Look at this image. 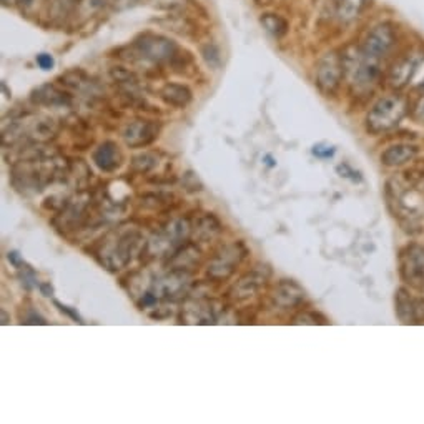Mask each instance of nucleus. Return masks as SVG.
<instances>
[{"mask_svg": "<svg viewBox=\"0 0 424 424\" xmlns=\"http://www.w3.org/2000/svg\"><path fill=\"white\" fill-rule=\"evenodd\" d=\"M200 249H198L193 243H187L178 249V252L173 254L172 263H173V270L175 271H187L190 270L192 265H198V260H200Z\"/></svg>", "mask_w": 424, "mask_h": 424, "instance_id": "aec40b11", "label": "nucleus"}, {"mask_svg": "<svg viewBox=\"0 0 424 424\" xmlns=\"http://www.w3.org/2000/svg\"><path fill=\"white\" fill-rule=\"evenodd\" d=\"M245 254H247V249L240 242L225 245L210 260L208 268H206V276L213 281L228 280L237 271L240 263L243 261Z\"/></svg>", "mask_w": 424, "mask_h": 424, "instance_id": "39448f33", "label": "nucleus"}, {"mask_svg": "<svg viewBox=\"0 0 424 424\" xmlns=\"http://www.w3.org/2000/svg\"><path fill=\"white\" fill-rule=\"evenodd\" d=\"M135 50L143 60L152 64H168L178 57V45L170 37L147 32L136 37Z\"/></svg>", "mask_w": 424, "mask_h": 424, "instance_id": "7ed1b4c3", "label": "nucleus"}, {"mask_svg": "<svg viewBox=\"0 0 424 424\" xmlns=\"http://www.w3.org/2000/svg\"><path fill=\"white\" fill-rule=\"evenodd\" d=\"M30 100L40 107H69L72 105V95L54 83H45L32 92Z\"/></svg>", "mask_w": 424, "mask_h": 424, "instance_id": "4468645a", "label": "nucleus"}, {"mask_svg": "<svg viewBox=\"0 0 424 424\" xmlns=\"http://www.w3.org/2000/svg\"><path fill=\"white\" fill-rule=\"evenodd\" d=\"M7 323H8V322H7V313L2 310V324H7Z\"/></svg>", "mask_w": 424, "mask_h": 424, "instance_id": "f704fd0d", "label": "nucleus"}, {"mask_svg": "<svg viewBox=\"0 0 424 424\" xmlns=\"http://www.w3.org/2000/svg\"><path fill=\"white\" fill-rule=\"evenodd\" d=\"M107 0H80V11H83L85 13H92L97 12L98 8H102L105 6Z\"/></svg>", "mask_w": 424, "mask_h": 424, "instance_id": "c756f323", "label": "nucleus"}, {"mask_svg": "<svg viewBox=\"0 0 424 424\" xmlns=\"http://www.w3.org/2000/svg\"><path fill=\"white\" fill-rule=\"evenodd\" d=\"M2 2L6 4V6H8V4H13V2H16V0H2Z\"/></svg>", "mask_w": 424, "mask_h": 424, "instance_id": "c9c22d12", "label": "nucleus"}, {"mask_svg": "<svg viewBox=\"0 0 424 424\" xmlns=\"http://www.w3.org/2000/svg\"><path fill=\"white\" fill-rule=\"evenodd\" d=\"M158 165V157L152 152H143L140 155H135L131 158V170L140 175H145V173H150L152 170Z\"/></svg>", "mask_w": 424, "mask_h": 424, "instance_id": "5701e85b", "label": "nucleus"}, {"mask_svg": "<svg viewBox=\"0 0 424 424\" xmlns=\"http://www.w3.org/2000/svg\"><path fill=\"white\" fill-rule=\"evenodd\" d=\"M162 131L158 120H134L125 125L122 139L130 148H141L152 145Z\"/></svg>", "mask_w": 424, "mask_h": 424, "instance_id": "6e6552de", "label": "nucleus"}, {"mask_svg": "<svg viewBox=\"0 0 424 424\" xmlns=\"http://www.w3.org/2000/svg\"><path fill=\"white\" fill-rule=\"evenodd\" d=\"M396 32L389 23H378L367 32L361 44V50L370 59L381 60L393 52L396 45Z\"/></svg>", "mask_w": 424, "mask_h": 424, "instance_id": "0eeeda50", "label": "nucleus"}, {"mask_svg": "<svg viewBox=\"0 0 424 424\" xmlns=\"http://www.w3.org/2000/svg\"><path fill=\"white\" fill-rule=\"evenodd\" d=\"M260 22L265 30L270 34L271 37H275V39H281V37L286 35V32H288V22H286L285 17L278 16V13H263L260 17Z\"/></svg>", "mask_w": 424, "mask_h": 424, "instance_id": "4be33fe9", "label": "nucleus"}, {"mask_svg": "<svg viewBox=\"0 0 424 424\" xmlns=\"http://www.w3.org/2000/svg\"><path fill=\"white\" fill-rule=\"evenodd\" d=\"M408 113V103L401 95H384L378 98L366 115V130L371 135H381L401 124Z\"/></svg>", "mask_w": 424, "mask_h": 424, "instance_id": "f03ea898", "label": "nucleus"}, {"mask_svg": "<svg viewBox=\"0 0 424 424\" xmlns=\"http://www.w3.org/2000/svg\"><path fill=\"white\" fill-rule=\"evenodd\" d=\"M87 75H85L83 70H69V72H65L64 75H60L59 82L64 85V87L67 88H73V90H78V88H82L85 83H87Z\"/></svg>", "mask_w": 424, "mask_h": 424, "instance_id": "b1692460", "label": "nucleus"}, {"mask_svg": "<svg viewBox=\"0 0 424 424\" xmlns=\"http://www.w3.org/2000/svg\"><path fill=\"white\" fill-rule=\"evenodd\" d=\"M418 153H419V148L416 147V145L396 143V145H391V147L386 148L384 152L381 153L379 160L384 167L396 168V167H403V165L413 162V160L418 157Z\"/></svg>", "mask_w": 424, "mask_h": 424, "instance_id": "dca6fc26", "label": "nucleus"}, {"mask_svg": "<svg viewBox=\"0 0 424 424\" xmlns=\"http://www.w3.org/2000/svg\"><path fill=\"white\" fill-rule=\"evenodd\" d=\"M183 185H185L188 192H200L201 190V183L193 172H187L185 175H183Z\"/></svg>", "mask_w": 424, "mask_h": 424, "instance_id": "7c9ffc66", "label": "nucleus"}, {"mask_svg": "<svg viewBox=\"0 0 424 424\" xmlns=\"http://www.w3.org/2000/svg\"><path fill=\"white\" fill-rule=\"evenodd\" d=\"M201 55H204L205 62L208 64L211 69H216L220 65V62H221L218 47L213 45V44H208V45L201 47Z\"/></svg>", "mask_w": 424, "mask_h": 424, "instance_id": "c85d7f7f", "label": "nucleus"}, {"mask_svg": "<svg viewBox=\"0 0 424 424\" xmlns=\"http://www.w3.org/2000/svg\"><path fill=\"white\" fill-rule=\"evenodd\" d=\"M336 17L341 22L350 23L361 16L366 7V0H336Z\"/></svg>", "mask_w": 424, "mask_h": 424, "instance_id": "412c9836", "label": "nucleus"}, {"mask_svg": "<svg viewBox=\"0 0 424 424\" xmlns=\"http://www.w3.org/2000/svg\"><path fill=\"white\" fill-rule=\"evenodd\" d=\"M185 323H196V324H208L215 323V314L211 303L204 300L193 301V303L187 305L185 308Z\"/></svg>", "mask_w": 424, "mask_h": 424, "instance_id": "6ab92c4d", "label": "nucleus"}, {"mask_svg": "<svg viewBox=\"0 0 424 424\" xmlns=\"http://www.w3.org/2000/svg\"><path fill=\"white\" fill-rule=\"evenodd\" d=\"M150 6L160 12L183 13L188 7V2L187 0H150Z\"/></svg>", "mask_w": 424, "mask_h": 424, "instance_id": "a878e982", "label": "nucleus"}, {"mask_svg": "<svg viewBox=\"0 0 424 424\" xmlns=\"http://www.w3.org/2000/svg\"><path fill=\"white\" fill-rule=\"evenodd\" d=\"M399 273L411 288L424 293V247L409 245L399 257Z\"/></svg>", "mask_w": 424, "mask_h": 424, "instance_id": "423d86ee", "label": "nucleus"}, {"mask_svg": "<svg viewBox=\"0 0 424 424\" xmlns=\"http://www.w3.org/2000/svg\"><path fill=\"white\" fill-rule=\"evenodd\" d=\"M396 314L404 324L424 323V298H414L408 290L399 288L394 298Z\"/></svg>", "mask_w": 424, "mask_h": 424, "instance_id": "9d476101", "label": "nucleus"}, {"mask_svg": "<svg viewBox=\"0 0 424 424\" xmlns=\"http://www.w3.org/2000/svg\"><path fill=\"white\" fill-rule=\"evenodd\" d=\"M192 232L201 242H210L221 232V225L211 213H204L198 216L195 223L192 225Z\"/></svg>", "mask_w": 424, "mask_h": 424, "instance_id": "a211bd4d", "label": "nucleus"}, {"mask_svg": "<svg viewBox=\"0 0 424 424\" xmlns=\"http://www.w3.org/2000/svg\"><path fill=\"white\" fill-rule=\"evenodd\" d=\"M293 324H326L328 319L314 311H301L293 318Z\"/></svg>", "mask_w": 424, "mask_h": 424, "instance_id": "bb28decb", "label": "nucleus"}, {"mask_svg": "<svg viewBox=\"0 0 424 424\" xmlns=\"http://www.w3.org/2000/svg\"><path fill=\"white\" fill-rule=\"evenodd\" d=\"M313 153L317 155V157H319V158H329V157H333V155H334V148L333 147H326V148L314 147L313 148Z\"/></svg>", "mask_w": 424, "mask_h": 424, "instance_id": "473e14b6", "label": "nucleus"}, {"mask_svg": "<svg viewBox=\"0 0 424 424\" xmlns=\"http://www.w3.org/2000/svg\"><path fill=\"white\" fill-rule=\"evenodd\" d=\"M55 305H57V306H59V308H60V311H62V313H67L70 318H73V319H75V322L82 323V319H80V318H78V314H77V313H73V311H72V310H69V308H67V306H62V305H60V303H57V301H55Z\"/></svg>", "mask_w": 424, "mask_h": 424, "instance_id": "72a5a7b5", "label": "nucleus"}, {"mask_svg": "<svg viewBox=\"0 0 424 424\" xmlns=\"http://www.w3.org/2000/svg\"><path fill=\"white\" fill-rule=\"evenodd\" d=\"M93 162H95V165L102 172L112 173L122 167V163H124V153H122L120 147L115 141L107 140L95 148V152H93Z\"/></svg>", "mask_w": 424, "mask_h": 424, "instance_id": "2eb2a0df", "label": "nucleus"}, {"mask_svg": "<svg viewBox=\"0 0 424 424\" xmlns=\"http://www.w3.org/2000/svg\"><path fill=\"white\" fill-rule=\"evenodd\" d=\"M35 62L42 70H52V69H54V65H55L54 57L49 55V54H39V55H37Z\"/></svg>", "mask_w": 424, "mask_h": 424, "instance_id": "2f4dec72", "label": "nucleus"}, {"mask_svg": "<svg viewBox=\"0 0 424 424\" xmlns=\"http://www.w3.org/2000/svg\"><path fill=\"white\" fill-rule=\"evenodd\" d=\"M78 4L80 0H52V12H54L55 17H65Z\"/></svg>", "mask_w": 424, "mask_h": 424, "instance_id": "cd10ccee", "label": "nucleus"}, {"mask_svg": "<svg viewBox=\"0 0 424 424\" xmlns=\"http://www.w3.org/2000/svg\"><path fill=\"white\" fill-rule=\"evenodd\" d=\"M345 80V60L336 50L324 54L317 65V85L324 95H334Z\"/></svg>", "mask_w": 424, "mask_h": 424, "instance_id": "20e7f679", "label": "nucleus"}, {"mask_svg": "<svg viewBox=\"0 0 424 424\" xmlns=\"http://www.w3.org/2000/svg\"><path fill=\"white\" fill-rule=\"evenodd\" d=\"M341 54L345 60V78L353 90L356 93L373 92L381 77L379 60L370 59L361 47L351 45Z\"/></svg>", "mask_w": 424, "mask_h": 424, "instance_id": "f257e3e1", "label": "nucleus"}, {"mask_svg": "<svg viewBox=\"0 0 424 424\" xmlns=\"http://www.w3.org/2000/svg\"><path fill=\"white\" fill-rule=\"evenodd\" d=\"M419 57L418 55H404L401 59H398L396 62L391 65L389 72H388V87L393 88V90H401V88L406 87V85L411 82V78L414 77V73L418 72L419 67Z\"/></svg>", "mask_w": 424, "mask_h": 424, "instance_id": "9b49d317", "label": "nucleus"}, {"mask_svg": "<svg viewBox=\"0 0 424 424\" xmlns=\"http://www.w3.org/2000/svg\"><path fill=\"white\" fill-rule=\"evenodd\" d=\"M108 75H110V78L115 83L120 85H134L139 82V78H136V73L134 70L122 67V65H113V67L108 70Z\"/></svg>", "mask_w": 424, "mask_h": 424, "instance_id": "393cba45", "label": "nucleus"}, {"mask_svg": "<svg viewBox=\"0 0 424 424\" xmlns=\"http://www.w3.org/2000/svg\"><path fill=\"white\" fill-rule=\"evenodd\" d=\"M158 95L170 107L185 108V107L190 105V102L193 98V92H192V88L188 87V85L165 83L163 87L160 88Z\"/></svg>", "mask_w": 424, "mask_h": 424, "instance_id": "f3484780", "label": "nucleus"}, {"mask_svg": "<svg viewBox=\"0 0 424 424\" xmlns=\"http://www.w3.org/2000/svg\"><path fill=\"white\" fill-rule=\"evenodd\" d=\"M268 275H270V273H265L261 270H253L247 273V275H243L238 280L237 285L233 286L232 298L237 301H245L252 298V296H254L257 293H260V291L265 288Z\"/></svg>", "mask_w": 424, "mask_h": 424, "instance_id": "ddd939ff", "label": "nucleus"}, {"mask_svg": "<svg viewBox=\"0 0 424 424\" xmlns=\"http://www.w3.org/2000/svg\"><path fill=\"white\" fill-rule=\"evenodd\" d=\"M306 298L305 290L301 288L298 283L293 280H281L278 281L273 291L271 300L275 306L280 310H295L303 303Z\"/></svg>", "mask_w": 424, "mask_h": 424, "instance_id": "f8f14e48", "label": "nucleus"}, {"mask_svg": "<svg viewBox=\"0 0 424 424\" xmlns=\"http://www.w3.org/2000/svg\"><path fill=\"white\" fill-rule=\"evenodd\" d=\"M141 242L140 235L131 232V233H125L117 240V243L113 245L103 253V263L110 268V270H120L129 265L134 258V253L139 248V245Z\"/></svg>", "mask_w": 424, "mask_h": 424, "instance_id": "1a4fd4ad", "label": "nucleus"}]
</instances>
